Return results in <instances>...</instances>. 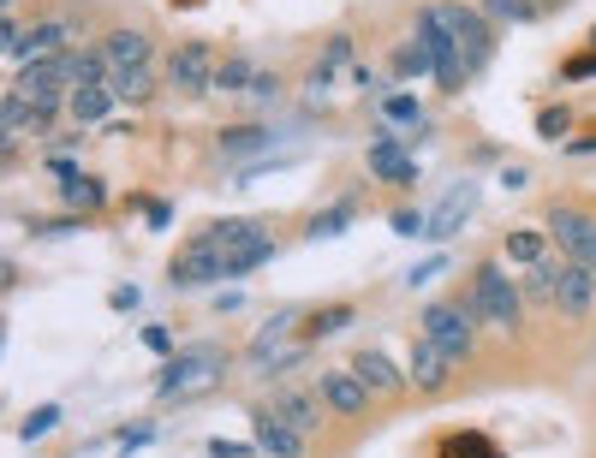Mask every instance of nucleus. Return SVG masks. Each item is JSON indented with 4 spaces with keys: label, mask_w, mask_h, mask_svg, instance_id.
Wrapping results in <instances>:
<instances>
[{
    "label": "nucleus",
    "mask_w": 596,
    "mask_h": 458,
    "mask_svg": "<svg viewBox=\"0 0 596 458\" xmlns=\"http://www.w3.org/2000/svg\"><path fill=\"white\" fill-rule=\"evenodd\" d=\"M465 309H472L477 321H489V328H501V334H519V321H525V292L507 280L501 262H484V269L472 274Z\"/></svg>",
    "instance_id": "obj_1"
},
{
    "label": "nucleus",
    "mask_w": 596,
    "mask_h": 458,
    "mask_svg": "<svg viewBox=\"0 0 596 458\" xmlns=\"http://www.w3.org/2000/svg\"><path fill=\"white\" fill-rule=\"evenodd\" d=\"M418 48L430 54V78L442 84L447 96H459L465 84L477 78V72L465 66V54H459V42H454V24H447L442 7H424V12H418Z\"/></svg>",
    "instance_id": "obj_2"
},
{
    "label": "nucleus",
    "mask_w": 596,
    "mask_h": 458,
    "mask_svg": "<svg viewBox=\"0 0 596 458\" xmlns=\"http://www.w3.org/2000/svg\"><path fill=\"white\" fill-rule=\"evenodd\" d=\"M221 369H227L221 351H185V358H173L162 375H155V393L162 399H197L221 381Z\"/></svg>",
    "instance_id": "obj_3"
},
{
    "label": "nucleus",
    "mask_w": 596,
    "mask_h": 458,
    "mask_svg": "<svg viewBox=\"0 0 596 458\" xmlns=\"http://www.w3.org/2000/svg\"><path fill=\"white\" fill-rule=\"evenodd\" d=\"M424 339L430 346H442L454 363L472 358V346H477V316L465 304H430L424 309Z\"/></svg>",
    "instance_id": "obj_4"
},
{
    "label": "nucleus",
    "mask_w": 596,
    "mask_h": 458,
    "mask_svg": "<svg viewBox=\"0 0 596 458\" xmlns=\"http://www.w3.org/2000/svg\"><path fill=\"white\" fill-rule=\"evenodd\" d=\"M12 90H19L24 101H31V108H42V113H61V96L72 90V78H66V54H54V61H31V66H19Z\"/></svg>",
    "instance_id": "obj_5"
},
{
    "label": "nucleus",
    "mask_w": 596,
    "mask_h": 458,
    "mask_svg": "<svg viewBox=\"0 0 596 458\" xmlns=\"http://www.w3.org/2000/svg\"><path fill=\"white\" fill-rule=\"evenodd\" d=\"M215 280H232V262H227V250L203 232V239H192L173 257V286H215Z\"/></svg>",
    "instance_id": "obj_6"
},
{
    "label": "nucleus",
    "mask_w": 596,
    "mask_h": 458,
    "mask_svg": "<svg viewBox=\"0 0 596 458\" xmlns=\"http://www.w3.org/2000/svg\"><path fill=\"white\" fill-rule=\"evenodd\" d=\"M543 232L561 244L566 262H585V269H596V220L585 209H566V203H561V209H549V227Z\"/></svg>",
    "instance_id": "obj_7"
},
{
    "label": "nucleus",
    "mask_w": 596,
    "mask_h": 458,
    "mask_svg": "<svg viewBox=\"0 0 596 458\" xmlns=\"http://www.w3.org/2000/svg\"><path fill=\"white\" fill-rule=\"evenodd\" d=\"M442 12H447V24H454V42H459L465 66L484 72L489 54H496V24H489L484 12H472V7H454V0H442Z\"/></svg>",
    "instance_id": "obj_8"
},
{
    "label": "nucleus",
    "mask_w": 596,
    "mask_h": 458,
    "mask_svg": "<svg viewBox=\"0 0 596 458\" xmlns=\"http://www.w3.org/2000/svg\"><path fill=\"white\" fill-rule=\"evenodd\" d=\"M293 328H299V316L293 309H281V316H269L263 328H257V339H251V351H245V369L251 375H274L293 351H286V339H293Z\"/></svg>",
    "instance_id": "obj_9"
},
{
    "label": "nucleus",
    "mask_w": 596,
    "mask_h": 458,
    "mask_svg": "<svg viewBox=\"0 0 596 458\" xmlns=\"http://www.w3.org/2000/svg\"><path fill=\"white\" fill-rule=\"evenodd\" d=\"M215 72H221V66L209 61V48H203V42H180V48L167 54V84L180 96H209L215 90Z\"/></svg>",
    "instance_id": "obj_10"
},
{
    "label": "nucleus",
    "mask_w": 596,
    "mask_h": 458,
    "mask_svg": "<svg viewBox=\"0 0 596 458\" xmlns=\"http://www.w3.org/2000/svg\"><path fill=\"white\" fill-rule=\"evenodd\" d=\"M472 209H477V179H459V185L430 209V227H424V232H430L435 244H447V239H454V232L465 227V215H472Z\"/></svg>",
    "instance_id": "obj_11"
},
{
    "label": "nucleus",
    "mask_w": 596,
    "mask_h": 458,
    "mask_svg": "<svg viewBox=\"0 0 596 458\" xmlns=\"http://www.w3.org/2000/svg\"><path fill=\"white\" fill-rule=\"evenodd\" d=\"M316 393H323V405L334 411V417H365L370 411V388L353 375V369H328Z\"/></svg>",
    "instance_id": "obj_12"
},
{
    "label": "nucleus",
    "mask_w": 596,
    "mask_h": 458,
    "mask_svg": "<svg viewBox=\"0 0 596 458\" xmlns=\"http://www.w3.org/2000/svg\"><path fill=\"white\" fill-rule=\"evenodd\" d=\"M251 428H257L251 447L263 458H304V435H299V428H286L274 411H251Z\"/></svg>",
    "instance_id": "obj_13"
},
{
    "label": "nucleus",
    "mask_w": 596,
    "mask_h": 458,
    "mask_svg": "<svg viewBox=\"0 0 596 458\" xmlns=\"http://www.w3.org/2000/svg\"><path fill=\"white\" fill-rule=\"evenodd\" d=\"M590 304H596V269H585V262H566L561 286H555V309H561V316H585Z\"/></svg>",
    "instance_id": "obj_14"
},
{
    "label": "nucleus",
    "mask_w": 596,
    "mask_h": 458,
    "mask_svg": "<svg viewBox=\"0 0 596 458\" xmlns=\"http://www.w3.org/2000/svg\"><path fill=\"white\" fill-rule=\"evenodd\" d=\"M346 369H353V375L365 381L370 393H400V388H405V369H400L394 358H388V351H376V346H370V351H358V358L346 363Z\"/></svg>",
    "instance_id": "obj_15"
},
{
    "label": "nucleus",
    "mask_w": 596,
    "mask_h": 458,
    "mask_svg": "<svg viewBox=\"0 0 596 458\" xmlns=\"http://www.w3.org/2000/svg\"><path fill=\"white\" fill-rule=\"evenodd\" d=\"M48 173H54V185H61V197L72 203V209H101V179H90L84 167H72V161H48Z\"/></svg>",
    "instance_id": "obj_16"
},
{
    "label": "nucleus",
    "mask_w": 596,
    "mask_h": 458,
    "mask_svg": "<svg viewBox=\"0 0 596 458\" xmlns=\"http://www.w3.org/2000/svg\"><path fill=\"white\" fill-rule=\"evenodd\" d=\"M299 138V126L293 131H281V126H245V131H221V150L227 155H257V150H286V143Z\"/></svg>",
    "instance_id": "obj_17"
},
{
    "label": "nucleus",
    "mask_w": 596,
    "mask_h": 458,
    "mask_svg": "<svg viewBox=\"0 0 596 458\" xmlns=\"http://www.w3.org/2000/svg\"><path fill=\"white\" fill-rule=\"evenodd\" d=\"M412 388H424V393H442L447 388V375H454V358H447L442 346H430V339H418V351H412Z\"/></svg>",
    "instance_id": "obj_18"
},
{
    "label": "nucleus",
    "mask_w": 596,
    "mask_h": 458,
    "mask_svg": "<svg viewBox=\"0 0 596 458\" xmlns=\"http://www.w3.org/2000/svg\"><path fill=\"white\" fill-rule=\"evenodd\" d=\"M370 173H376L382 185H412V179H418V161L405 155L394 138H376V143H370Z\"/></svg>",
    "instance_id": "obj_19"
},
{
    "label": "nucleus",
    "mask_w": 596,
    "mask_h": 458,
    "mask_svg": "<svg viewBox=\"0 0 596 458\" xmlns=\"http://www.w3.org/2000/svg\"><path fill=\"white\" fill-rule=\"evenodd\" d=\"M61 42H66V24H31V31H24V42L7 54V61H19V66L54 61V54H61Z\"/></svg>",
    "instance_id": "obj_20"
},
{
    "label": "nucleus",
    "mask_w": 596,
    "mask_h": 458,
    "mask_svg": "<svg viewBox=\"0 0 596 458\" xmlns=\"http://www.w3.org/2000/svg\"><path fill=\"white\" fill-rule=\"evenodd\" d=\"M66 78H72V90H90V84H108V78H113L108 48H78V54H66Z\"/></svg>",
    "instance_id": "obj_21"
},
{
    "label": "nucleus",
    "mask_w": 596,
    "mask_h": 458,
    "mask_svg": "<svg viewBox=\"0 0 596 458\" xmlns=\"http://www.w3.org/2000/svg\"><path fill=\"white\" fill-rule=\"evenodd\" d=\"M269 411H274V417H281L286 428H299L304 440L316 435V423H323V411H316V399H311V393H281Z\"/></svg>",
    "instance_id": "obj_22"
},
{
    "label": "nucleus",
    "mask_w": 596,
    "mask_h": 458,
    "mask_svg": "<svg viewBox=\"0 0 596 458\" xmlns=\"http://www.w3.org/2000/svg\"><path fill=\"white\" fill-rule=\"evenodd\" d=\"M108 61H113V72H138V66H150V36L143 31H113L108 42Z\"/></svg>",
    "instance_id": "obj_23"
},
{
    "label": "nucleus",
    "mask_w": 596,
    "mask_h": 458,
    "mask_svg": "<svg viewBox=\"0 0 596 458\" xmlns=\"http://www.w3.org/2000/svg\"><path fill=\"white\" fill-rule=\"evenodd\" d=\"M113 101H120V96H113V84H90V90H72V120H78V126H101Z\"/></svg>",
    "instance_id": "obj_24"
},
{
    "label": "nucleus",
    "mask_w": 596,
    "mask_h": 458,
    "mask_svg": "<svg viewBox=\"0 0 596 458\" xmlns=\"http://www.w3.org/2000/svg\"><path fill=\"white\" fill-rule=\"evenodd\" d=\"M561 269H566V257H543V262H537V269H525V292H531L537 304H555Z\"/></svg>",
    "instance_id": "obj_25"
},
{
    "label": "nucleus",
    "mask_w": 596,
    "mask_h": 458,
    "mask_svg": "<svg viewBox=\"0 0 596 458\" xmlns=\"http://www.w3.org/2000/svg\"><path fill=\"white\" fill-rule=\"evenodd\" d=\"M353 215H358V203L346 197V203H334V209H323L311 220V227H304V239H340L346 227H353Z\"/></svg>",
    "instance_id": "obj_26"
},
{
    "label": "nucleus",
    "mask_w": 596,
    "mask_h": 458,
    "mask_svg": "<svg viewBox=\"0 0 596 458\" xmlns=\"http://www.w3.org/2000/svg\"><path fill=\"white\" fill-rule=\"evenodd\" d=\"M549 244H555L549 232H525V227H519V232H507V257H513V262H525V269H537V262L549 257Z\"/></svg>",
    "instance_id": "obj_27"
},
{
    "label": "nucleus",
    "mask_w": 596,
    "mask_h": 458,
    "mask_svg": "<svg viewBox=\"0 0 596 458\" xmlns=\"http://www.w3.org/2000/svg\"><path fill=\"white\" fill-rule=\"evenodd\" d=\"M257 78H263V72H257L251 61H227L221 72H215V90H232V96H245V90H257Z\"/></svg>",
    "instance_id": "obj_28"
},
{
    "label": "nucleus",
    "mask_w": 596,
    "mask_h": 458,
    "mask_svg": "<svg viewBox=\"0 0 596 458\" xmlns=\"http://www.w3.org/2000/svg\"><path fill=\"white\" fill-rule=\"evenodd\" d=\"M150 90H155V72H150V66L113 72V96H120V101H150Z\"/></svg>",
    "instance_id": "obj_29"
},
{
    "label": "nucleus",
    "mask_w": 596,
    "mask_h": 458,
    "mask_svg": "<svg viewBox=\"0 0 596 458\" xmlns=\"http://www.w3.org/2000/svg\"><path fill=\"white\" fill-rule=\"evenodd\" d=\"M442 452H447V458H501V447H496L489 435H447Z\"/></svg>",
    "instance_id": "obj_30"
},
{
    "label": "nucleus",
    "mask_w": 596,
    "mask_h": 458,
    "mask_svg": "<svg viewBox=\"0 0 596 458\" xmlns=\"http://www.w3.org/2000/svg\"><path fill=\"white\" fill-rule=\"evenodd\" d=\"M484 19H501V24H531V19H537V0H484Z\"/></svg>",
    "instance_id": "obj_31"
},
{
    "label": "nucleus",
    "mask_w": 596,
    "mask_h": 458,
    "mask_svg": "<svg viewBox=\"0 0 596 458\" xmlns=\"http://www.w3.org/2000/svg\"><path fill=\"white\" fill-rule=\"evenodd\" d=\"M353 316H358L353 304H334V309H316V316H311V339H323V334H346V328H353Z\"/></svg>",
    "instance_id": "obj_32"
},
{
    "label": "nucleus",
    "mask_w": 596,
    "mask_h": 458,
    "mask_svg": "<svg viewBox=\"0 0 596 458\" xmlns=\"http://www.w3.org/2000/svg\"><path fill=\"white\" fill-rule=\"evenodd\" d=\"M61 417H66L61 405H42V411H31V417L19 423V440H42V435H54V428H61Z\"/></svg>",
    "instance_id": "obj_33"
},
{
    "label": "nucleus",
    "mask_w": 596,
    "mask_h": 458,
    "mask_svg": "<svg viewBox=\"0 0 596 458\" xmlns=\"http://www.w3.org/2000/svg\"><path fill=\"white\" fill-rule=\"evenodd\" d=\"M382 120H388V126H418V120H424V108H418L412 96H388V101H382Z\"/></svg>",
    "instance_id": "obj_34"
},
{
    "label": "nucleus",
    "mask_w": 596,
    "mask_h": 458,
    "mask_svg": "<svg viewBox=\"0 0 596 458\" xmlns=\"http://www.w3.org/2000/svg\"><path fill=\"white\" fill-rule=\"evenodd\" d=\"M394 66L405 72V78H418V72H430V54H424V48H400Z\"/></svg>",
    "instance_id": "obj_35"
},
{
    "label": "nucleus",
    "mask_w": 596,
    "mask_h": 458,
    "mask_svg": "<svg viewBox=\"0 0 596 458\" xmlns=\"http://www.w3.org/2000/svg\"><path fill=\"white\" fill-rule=\"evenodd\" d=\"M424 227H430V215H412V209H400V215H394V232H400V239H418Z\"/></svg>",
    "instance_id": "obj_36"
},
{
    "label": "nucleus",
    "mask_w": 596,
    "mask_h": 458,
    "mask_svg": "<svg viewBox=\"0 0 596 458\" xmlns=\"http://www.w3.org/2000/svg\"><path fill=\"white\" fill-rule=\"evenodd\" d=\"M215 458H257V447H245V440H209Z\"/></svg>",
    "instance_id": "obj_37"
},
{
    "label": "nucleus",
    "mask_w": 596,
    "mask_h": 458,
    "mask_svg": "<svg viewBox=\"0 0 596 458\" xmlns=\"http://www.w3.org/2000/svg\"><path fill=\"white\" fill-rule=\"evenodd\" d=\"M323 61H334V66H346V61H353V36H334L328 48H323Z\"/></svg>",
    "instance_id": "obj_38"
},
{
    "label": "nucleus",
    "mask_w": 596,
    "mask_h": 458,
    "mask_svg": "<svg viewBox=\"0 0 596 458\" xmlns=\"http://www.w3.org/2000/svg\"><path fill=\"white\" fill-rule=\"evenodd\" d=\"M537 131H543V138H566V113H561V108H549V113H543V126H537Z\"/></svg>",
    "instance_id": "obj_39"
},
{
    "label": "nucleus",
    "mask_w": 596,
    "mask_h": 458,
    "mask_svg": "<svg viewBox=\"0 0 596 458\" xmlns=\"http://www.w3.org/2000/svg\"><path fill=\"white\" fill-rule=\"evenodd\" d=\"M150 435H155V423H138V428H126L120 440H126V452H132V447H143V440H150Z\"/></svg>",
    "instance_id": "obj_40"
},
{
    "label": "nucleus",
    "mask_w": 596,
    "mask_h": 458,
    "mask_svg": "<svg viewBox=\"0 0 596 458\" xmlns=\"http://www.w3.org/2000/svg\"><path fill=\"white\" fill-rule=\"evenodd\" d=\"M113 309H138V286H113Z\"/></svg>",
    "instance_id": "obj_41"
},
{
    "label": "nucleus",
    "mask_w": 596,
    "mask_h": 458,
    "mask_svg": "<svg viewBox=\"0 0 596 458\" xmlns=\"http://www.w3.org/2000/svg\"><path fill=\"white\" fill-rule=\"evenodd\" d=\"M12 7H19V0H0V12H12Z\"/></svg>",
    "instance_id": "obj_42"
},
{
    "label": "nucleus",
    "mask_w": 596,
    "mask_h": 458,
    "mask_svg": "<svg viewBox=\"0 0 596 458\" xmlns=\"http://www.w3.org/2000/svg\"><path fill=\"white\" fill-rule=\"evenodd\" d=\"M209 458H215V452H209Z\"/></svg>",
    "instance_id": "obj_43"
}]
</instances>
